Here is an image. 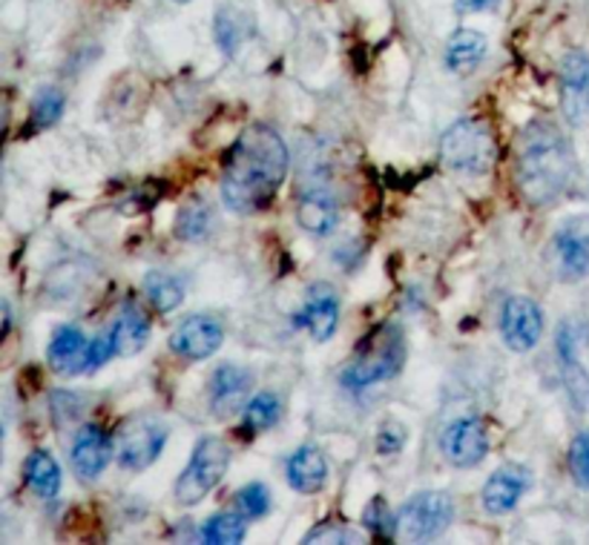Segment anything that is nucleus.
Wrapping results in <instances>:
<instances>
[{
  "label": "nucleus",
  "mask_w": 589,
  "mask_h": 545,
  "mask_svg": "<svg viewBox=\"0 0 589 545\" xmlns=\"http://www.w3.org/2000/svg\"><path fill=\"white\" fill-rule=\"evenodd\" d=\"M248 532V517L242 511H222L201 525V543L208 545H236L244 539Z\"/></svg>",
  "instance_id": "nucleus-25"
},
{
  "label": "nucleus",
  "mask_w": 589,
  "mask_h": 545,
  "mask_svg": "<svg viewBox=\"0 0 589 545\" xmlns=\"http://www.w3.org/2000/svg\"><path fill=\"white\" fill-rule=\"evenodd\" d=\"M402 445H406V428H402L400 422H386L377 434V451L382 456L389 454H400Z\"/></svg>",
  "instance_id": "nucleus-32"
},
{
  "label": "nucleus",
  "mask_w": 589,
  "mask_h": 545,
  "mask_svg": "<svg viewBox=\"0 0 589 545\" xmlns=\"http://www.w3.org/2000/svg\"><path fill=\"white\" fill-rule=\"evenodd\" d=\"M549 264L561 279H589V215H576L555 230Z\"/></svg>",
  "instance_id": "nucleus-8"
},
{
  "label": "nucleus",
  "mask_w": 589,
  "mask_h": 545,
  "mask_svg": "<svg viewBox=\"0 0 589 545\" xmlns=\"http://www.w3.org/2000/svg\"><path fill=\"white\" fill-rule=\"evenodd\" d=\"M440 164L443 170L466 179H480L495 166L498 159V144L486 121L478 118H463L451 124L440 139Z\"/></svg>",
  "instance_id": "nucleus-3"
},
{
  "label": "nucleus",
  "mask_w": 589,
  "mask_h": 545,
  "mask_svg": "<svg viewBox=\"0 0 589 545\" xmlns=\"http://www.w3.org/2000/svg\"><path fill=\"white\" fill-rule=\"evenodd\" d=\"M23 474H27L29 488L36 491L38 497H58V491H61V468H58V463L52 460V454H47V451H32V454L27 456Z\"/></svg>",
  "instance_id": "nucleus-23"
},
{
  "label": "nucleus",
  "mask_w": 589,
  "mask_h": 545,
  "mask_svg": "<svg viewBox=\"0 0 589 545\" xmlns=\"http://www.w3.org/2000/svg\"><path fill=\"white\" fill-rule=\"evenodd\" d=\"M110 333L116 339L118 356H136L139 351H144L147 339H150V319L136 304H127L112 322Z\"/></svg>",
  "instance_id": "nucleus-20"
},
{
  "label": "nucleus",
  "mask_w": 589,
  "mask_h": 545,
  "mask_svg": "<svg viewBox=\"0 0 589 545\" xmlns=\"http://www.w3.org/2000/svg\"><path fill=\"white\" fill-rule=\"evenodd\" d=\"M532 488V474L523 465H503L489 476V483L483 485V508L495 517L509 514L515 505L523 499V494Z\"/></svg>",
  "instance_id": "nucleus-15"
},
{
  "label": "nucleus",
  "mask_w": 589,
  "mask_h": 545,
  "mask_svg": "<svg viewBox=\"0 0 589 545\" xmlns=\"http://www.w3.org/2000/svg\"><path fill=\"white\" fill-rule=\"evenodd\" d=\"M498 0H458L455 7H458L460 14H475V12H486V9H492Z\"/></svg>",
  "instance_id": "nucleus-35"
},
{
  "label": "nucleus",
  "mask_w": 589,
  "mask_h": 545,
  "mask_svg": "<svg viewBox=\"0 0 589 545\" xmlns=\"http://www.w3.org/2000/svg\"><path fill=\"white\" fill-rule=\"evenodd\" d=\"M224 342V331L222 325L216 322L213 316H204V313H196V316H188L176 327V333L170 336V347H173L179 356L184 360H210Z\"/></svg>",
  "instance_id": "nucleus-13"
},
{
  "label": "nucleus",
  "mask_w": 589,
  "mask_h": 545,
  "mask_svg": "<svg viewBox=\"0 0 589 545\" xmlns=\"http://www.w3.org/2000/svg\"><path fill=\"white\" fill-rule=\"evenodd\" d=\"M306 545H317V543H337V545H346V543H353V534L348 532L346 525H333V523H326V525H317L313 532H308V537L302 539Z\"/></svg>",
  "instance_id": "nucleus-33"
},
{
  "label": "nucleus",
  "mask_w": 589,
  "mask_h": 545,
  "mask_svg": "<svg viewBox=\"0 0 589 545\" xmlns=\"http://www.w3.org/2000/svg\"><path fill=\"white\" fill-rule=\"evenodd\" d=\"M440 451L455 468H475L489 454V434H486L483 420L478 416H463L455 420L440 436Z\"/></svg>",
  "instance_id": "nucleus-9"
},
{
  "label": "nucleus",
  "mask_w": 589,
  "mask_h": 545,
  "mask_svg": "<svg viewBox=\"0 0 589 545\" xmlns=\"http://www.w3.org/2000/svg\"><path fill=\"white\" fill-rule=\"evenodd\" d=\"M455 505L443 491H423L397 514V537L406 543H431L449 528Z\"/></svg>",
  "instance_id": "nucleus-6"
},
{
  "label": "nucleus",
  "mask_w": 589,
  "mask_h": 545,
  "mask_svg": "<svg viewBox=\"0 0 589 545\" xmlns=\"http://www.w3.org/2000/svg\"><path fill=\"white\" fill-rule=\"evenodd\" d=\"M362 525H366L368 532L375 534L380 539H391L397 537V517L391 514L389 503L382 497H375L371 503L366 505V514H362Z\"/></svg>",
  "instance_id": "nucleus-29"
},
{
  "label": "nucleus",
  "mask_w": 589,
  "mask_h": 545,
  "mask_svg": "<svg viewBox=\"0 0 589 545\" xmlns=\"http://www.w3.org/2000/svg\"><path fill=\"white\" fill-rule=\"evenodd\" d=\"M116 339H112V333H101V336H96L90 342V362H87V371H98L101 365H107V362L116 356Z\"/></svg>",
  "instance_id": "nucleus-34"
},
{
  "label": "nucleus",
  "mask_w": 589,
  "mask_h": 545,
  "mask_svg": "<svg viewBox=\"0 0 589 545\" xmlns=\"http://www.w3.org/2000/svg\"><path fill=\"white\" fill-rule=\"evenodd\" d=\"M49 367L61 376H76L87 371L90 362V342L83 339L78 327H58L47 351Z\"/></svg>",
  "instance_id": "nucleus-18"
},
{
  "label": "nucleus",
  "mask_w": 589,
  "mask_h": 545,
  "mask_svg": "<svg viewBox=\"0 0 589 545\" xmlns=\"http://www.w3.org/2000/svg\"><path fill=\"white\" fill-rule=\"evenodd\" d=\"M293 325L306 327L313 342H328L340 325V299L333 296L331 287H311L306 299V307L297 313Z\"/></svg>",
  "instance_id": "nucleus-16"
},
{
  "label": "nucleus",
  "mask_w": 589,
  "mask_h": 545,
  "mask_svg": "<svg viewBox=\"0 0 589 545\" xmlns=\"http://www.w3.org/2000/svg\"><path fill=\"white\" fill-rule=\"evenodd\" d=\"M236 508L242 511L248 519H262L271 511V491L264 488L262 483H250L239 491L236 497Z\"/></svg>",
  "instance_id": "nucleus-30"
},
{
  "label": "nucleus",
  "mask_w": 589,
  "mask_h": 545,
  "mask_svg": "<svg viewBox=\"0 0 589 545\" xmlns=\"http://www.w3.org/2000/svg\"><path fill=\"white\" fill-rule=\"evenodd\" d=\"M288 483L299 494H319L328 483V460L313 445H302L288 460Z\"/></svg>",
  "instance_id": "nucleus-19"
},
{
  "label": "nucleus",
  "mask_w": 589,
  "mask_h": 545,
  "mask_svg": "<svg viewBox=\"0 0 589 545\" xmlns=\"http://www.w3.org/2000/svg\"><path fill=\"white\" fill-rule=\"evenodd\" d=\"M288 147L268 124H250L230 147L222 170V199L233 213L248 215L262 210L277 195L288 175Z\"/></svg>",
  "instance_id": "nucleus-1"
},
{
  "label": "nucleus",
  "mask_w": 589,
  "mask_h": 545,
  "mask_svg": "<svg viewBox=\"0 0 589 545\" xmlns=\"http://www.w3.org/2000/svg\"><path fill=\"white\" fill-rule=\"evenodd\" d=\"M406 360V339L397 325L377 327L371 336L362 339V345L353 351L351 362L342 371V385L351 391L380 385L391 380Z\"/></svg>",
  "instance_id": "nucleus-4"
},
{
  "label": "nucleus",
  "mask_w": 589,
  "mask_h": 545,
  "mask_svg": "<svg viewBox=\"0 0 589 545\" xmlns=\"http://www.w3.org/2000/svg\"><path fill=\"white\" fill-rule=\"evenodd\" d=\"M230 465V448L219 436H204L196 445L188 468L176 480V499L181 505H199L222 483Z\"/></svg>",
  "instance_id": "nucleus-5"
},
{
  "label": "nucleus",
  "mask_w": 589,
  "mask_h": 545,
  "mask_svg": "<svg viewBox=\"0 0 589 545\" xmlns=\"http://www.w3.org/2000/svg\"><path fill=\"white\" fill-rule=\"evenodd\" d=\"M543 333L541 307L527 296H512L500 311V336L515 353H529Z\"/></svg>",
  "instance_id": "nucleus-11"
},
{
  "label": "nucleus",
  "mask_w": 589,
  "mask_h": 545,
  "mask_svg": "<svg viewBox=\"0 0 589 545\" xmlns=\"http://www.w3.org/2000/svg\"><path fill=\"white\" fill-rule=\"evenodd\" d=\"M244 414V431L248 434H262V431H271L273 425L282 416V402L273 394H259L248 402Z\"/></svg>",
  "instance_id": "nucleus-26"
},
{
  "label": "nucleus",
  "mask_w": 589,
  "mask_h": 545,
  "mask_svg": "<svg viewBox=\"0 0 589 545\" xmlns=\"http://www.w3.org/2000/svg\"><path fill=\"white\" fill-rule=\"evenodd\" d=\"M561 110L572 127L589 124V58L569 52L561 63Z\"/></svg>",
  "instance_id": "nucleus-12"
},
{
  "label": "nucleus",
  "mask_w": 589,
  "mask_h": 545,
  "mask_svg": "<svg viewBox=\"0 0 589 545\" xmlns=\"http://www.w3.org/2000/svg\"><path fill=\"white\" fill-rule=\"evenodd\" d=\"M112 456H116V442L98 428V425H83V428L78 431L76 442H72L70 460L72 471L81 476L83 483H92V480L104 474Z\"/></svg>",
  "instance_id": "nucleus-14"
},
{
  "label": "nucleus",
  "mask_w": 589,
  "mask_h": 545,
  "mask_svg": "<svg viewBox=\"0 0 589 545\" xmlns=\"http://www.w3.org/2000/svg\"><path fill=\"white\" fill-rule=\"evenodd\" d=\"M576 175V155L563 132L549 121L523 127L515 155V181L529 208H547L563 195Z\"/></svg>",
  "instance_id": "nucleus-2"
},
{
  "label": "nucleus",
  "mask_w": 589,
  "mask_h": 545,
  "mask_svg": "<svg viewBox=\"0 0 589 545\" xmlns=\"http://www.w3.org/2000/svg\"><path fill=\"white\" fill-rule=\"evenodd\" d=\"M144 293L147 302L153 304L159 313H173L181 302H184V282L173 273L156 270L144 279Z\"/></svg>",
  "instance_id": "nucleus-24"
},
{
  "label": "nucleus",
  "mask_w": 589,
  "mask_h": 545,
  "mask_svg": "<svg viewBox=\"0 0 589 545\" xmlns=\"http://www.w3.org/2000/svg\"><path fill=\"white\" fill-rule=\"evenodd\" d=\"M210 228V204L204 201H190L188 208L179 213V224H176V233L188 242H199L201 235L208 233Z\"/></svg>",
  "instance_id": "nucleus-28"
},
{
  "label": "nucleus",
  "mask_w": 589,
  "mask_h": 545,
  "mask_svg": "<svg viewBox=\"0 0 589 545\" xmlns=\"http://www.w3.org/2000/svg\"><path fill=\"white\" fill-rule=\"evenodd\" d=\"M167 428L153 420H130L116 434V463L124 471H144L164 451Z\"/></svg>",
  "instance_id": "nucleus-7"
},
{
  "label": "nucleus",
  "mask_w": 589,
  "mask_h": 545,
  "mask_svg": "<svg viewBox=\"0 0 589 545\" xmlns=\"http://www.w3.org/2000/svg\"><path fill=\"white\" fill-rule=\"evenodd\" d=\"M173 3H190V0H173Z\"/></svg>",
  "instance_id": "nucleus-36"
},
{
  "label": "nucleus",
  "mask_w": 589,
  "mask_h": 545,
  "mask_svg": "<svg viewBox=\"0 0 589 545\" xmlns=\"http://www.w3.org/2000/svg\"><path fill=\"white\" fill-rule=\"evenodd\" d=\"M569 468H572L576 483L589 491V431H581V434L572 440V448H569Z\"/></svg>",
  "instance_id": "nucleus-31"
},
{
  "label": "nucleus",
  "mask_w": 589,
  "mask_h": 545,
  "mask_svg": "<svg viewBox=\"0 0 589 545\" xmlns=\"http://www.w3.org/2000/svg\"><path fill=\"white\" fill-rule=\"evenodd\" d=\"M63 107H67L63 92L56 90V87H47V90L38 92L36 101H32V124H36L38 130L58 124L63 115Z\"/></svg>",
  "instance_id": "nucleus-27"
},
{
  "label": "nucleus",
  "mask_w": 589,
  "mask_h": 545,
  "mask_svg": "<svg viewBox=\"0 0 589 545\" xmlns=\"http://www.w3.org/2000/svg\"><path fill=\"white\" fill-rule=\"evenodd\" d=\"M297 221L299 228L308 230L313 235H326L337 228V221H340V210L333 204V199L322 190H311L299 199L297 204Z\"/></svg>",
  "instance_id": "nucleus-22"
},
{
  "label": "nucleus",
  "mask_w": 589,
  "mask_h": 545,
  "mask_svg": "<svg viewBox=\"0 0 589 545\" xmlns=\"http://www.w3.org/2000/svg\"><path fill=\"white\" fill-rule=\"evenodd\" d=\"M486 58V38L480 36L478 29H458L451 36L449 47H446V67L455 75H471L478 70L480 61Z\"/></svg>",
  "instance_id": "nucleus-21"
},
{
  "label": "nucleus",
  "mask_w": 589,
  "mask_h": 545,
  "mask_svg": "<svg viewBox=\"0 0 589 545\" xmlns=\"http://www.w3.org/2000/svg\"><path fill=\"white\" fill-rule=\"evenodd\" d=\"M250 394H253V373L239 365L216 367L208 382L210 414L216 420H233L253 400Z\"/></svg>",
  "instance_id": "nucleus-10"
},
{
  "label": "nucleus",
  "mask_w": 589,
  "mask_h": 545,
  "mask_svg": "<svg viewBox=\"0 0 589 545\" xmlns=\"http://www.w3.org/2000/svg\"><path fill=\"white\" fill-rule=\"evenodd\" d=\"M558 362H561V380L567 387V396L578 414L589 411V371L581 365L576 351V339L569 327L558 333Z\"/></svg>",
  "instance_id": "nucleus-17"
}]
</instances>
